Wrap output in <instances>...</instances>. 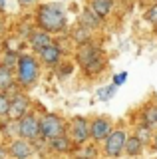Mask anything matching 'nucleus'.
Masks as SVG:
<instances>
[{
	"mask_svg": "<svg viewBox=\"0 0 157 159\" xmlns=\"http://www.w3.org/2000/svg\"><path fill=\"white\" fill-rule=\"evenodd\" d=\"M34 22L36 28L52 36L68 34V10L62 2H38L34 6Z\"/></svg>",
	"mask_w": 157,
	"mask_h": 159,
	"instance_id": "1",
	"label": "nucleus"
},
{
	"mask_svg": "<svg viewBox=\"0 0 157 159\" xmlns=\"http://www.w3.org/2000/svg\"><path fill=\"white\" fill-rule=\"evenodd\" d=\"M111 119L104 117V116H97L90 121V139L92 141H104V139L111 133Z\"/></svg>",
	"mask_w": 157,
	"mask_h": 159,
	"instance_id": "11",
	"label": "nucleus"
},
{
	"mask_svg": "<svg viewBox=\"0 0 157 159\" xmlns=\"http://www.w3.org/2000/svg\"><path fill=\"white\" fill-rule=\"evenodd\" d=\"M14 82H16L14 70H10V68H6V66L0 64V92H6Z\"/></svg>",
	"mask_w": 157,
	"mask_h": 159,
	"instance_id": "20",
	"label": "nucleus"
},
{
	"mask_svg": "<svg viewBox=\"0 0 157 159\" xmlns=\"http://www.w3.org/2000/svg\"><path fill=\"white\" fill-rule=\"evenodd\" d=\"M143 149V141H141L137 135H127V141H125V149L123 153H127L129 157H137Z\"/></svg>",
	"mask_w": 157,
	"mask_h": 159,
	"instance_id": "19",
	"label": "nucleus"
},
{
	"mask_svg": "<svg viewBox=\"0 0 157 159\" xmlns=\"http://www.w3.org/2000/svg\"><path fill=\"white\" fill-rule=\"evenodd\" d=\"M114 4L115 0H87V6L100 16L101 20H107L114 12Z\"/></svg>",
	"mask_w": 157,
	"mask_h": 159,
	"instance_id": "15",
	"label": "nucleus"
},
{
	"mask_svg": "<svg viewBox=\"0 0 157 159\" xmlns=\"http://www.w3.org/2000/svg\"><path fill=\"white\" fill-rule=\"evenodd\" d=\"M72 72H74V62H68V60H62V62L54 68V74H56V78H60V80L68 78Z\"/></svg>",
	"mask_w": 157,
	"mask_h": 159,
	"instance_id": "23",
	"label": "nucleus"
},
{
	"mask_svg": "<svg viewBox=\"0 0 157 159\" xmlns=\"http://www.w3.org/2000/svg\"><path fill=\"white\" fill-rule=\"evenodd\" d=\"M153 145H155V151H157V135H155V139H153Z\"/></svg>",
	"mask_w": 157,
	"mask_h": 159,
	"instance_id": "33",
	"label": "nucleus"
},
{
	"mask_svg": "<svg viewBox=\"0 0 157 159\" xmlns=\"http://www.w3.org/2000/svg\"><path fill=\"white\" fill-rule=\"evenodd\" d=\"M48 149H52L58 155H66V153H72L74 149H76V143L72 141V137L68 135V133H64V135L48 139Z\"/></svg>",
	"mask_w": 157,
	"mask_h": 159,
	"instance_id": "13",
	"label": "nucleus"
},
{
	"mask_svg": "<svg viewBox=\"0 0 157 159\" xmlns=\"http://www.w3.org/2000/svg\"><path fill=\"white\" fill-rule=\"evenodd\" d=\"M6 6H8V0H0V12H6Z\"/></svg>",
	"mask_w": 157,
	"mask_h": 159,
	"instance_id": "32",
	"label": "nucleus"
},
{
	"mask_svg": "<svg viewBox=\"0 0 157 159\" xmlns=\"http://www.w3.org/2000/svg\"><path fill=\"white\" fill-rule=\"evenodd\" d=\"M36 30V22H34V16H26L22 20H18L16 24V30H14V34H16L18 38H22L24 42H26L28 38H30V34Z\"/></svg>",
	"mask_w": 157,
	"mask_h": 159,
	"instance_id": "17",
	"label": "nucleus"
},
{
	"mask_svg": "<svg viewBox=\"0 0 157 159\" xmlns=\"http://www.w3.org/2000/svg\"><path fill=\"white\" fill-rule=\"evenodd\" d=\"M115 89H117V86H114V84H110V86H105V88H100L97 89V99L100 102H107V99H111L115 96Z\"/></svg>",
	"mask_w": 157,
	"mask_h": 159,
	"instance_id": "24",
	"label": "nucleus"
},
{
	"mask_svg": "<svg viewBox=\"0 0 157 159\" xmlns=\"http://www.w3.org/2000/svg\"><path fill=\"white\" fill-rule=\"evenodd\" d=\"M104 56V50H101L97 44L92 40V42H86V44H80L76 46V52H74V58H76V64L80 68L87 66L90 62H94L96 58Z\"/></svg>",
	"mask_w": 157,
	"mask_h": 159,
	"instance_id": "7",
	"label": "nucleus"
},
{
	"mask_svg": "<svg viewBox=\"0 0 157 159\" xmlns=\"http://www.w3.org/2000/svg\"><path fill=\"white\" fill-rule=\"evenodd\" d=\"M16 2L22 10H34V6H36L40 0H16Z\"/></svg>",
	"mask_w": 157,
	"mask_h": 159,
	"instance_id": "29",
	"label": "nucleus"
},
{
	"mask_svg": "<svg viewBox=\"0 0 157 159\" xmlns=\"http://www.w3.org/2000/svg\"><path fill=\"white\" fill-rule=\"evenodd\" d=\"M8 157L10 159H30L34 155V145L32 141L28 139H22V137H14L8 141Z\"/></svg>",
	"mask_w": 157,
	"mask_h": 159,
	"instance_id": "9",
	"label": "nucleus"
},
{
	"mask_svg": "<svg viewBox=\"0 0 157 159\" xmlns=\"http://www.w3.org/2000/svg\"><path fill=\"white\" fill-rule=\"evenodd\" d=\"M127 80V72H119L114 76V86H121V84H125Z\"/></svg>",
	"mask_w": 157,
	"mask_h": 159,
	"instance_id": "30",
	"label": "nucleus"
},
{
	"mask_svg": "<svg viewBox=\"0 0 157 159\" xmlns=\"http://www.w3.org/2000/svg\"><path fill=\"white\" fill-rule=\"evenodd\" d=\"M52 42H54V36L48 34V32H44V30H40V28H36L30 34V38L26 40V44H28V48H30L32 54H38L40 50H44L46 46H50Z\"/></svg>",
	"mask_w": 157,
	"mask_h": 159,
	"instance_id": "12",
	"label": "nucleus"
},
{
	"mask_svg": "<svg viewBox=\"0 0 157 159\" xmlns=\"http://www.w3.org/2000/svg\"><path fill=\"white\" fill-rule=\"evenodd\" d=\"M8 107H10V98L6 92H0V119L8 117Z\"/></svg>",
	"mask_w": 157,
	"mask_h": 159,
	"instance_id": "25",
	"label": "nucleus"
},
{
	"mask_svg": "<svg viewBox=\"0 0 157 159\" xmlns=\"http://www.w3.org/2000/svg\"><path fill=\"white\" fill-rule=\"evenodd\" d=\"M78 22L84 24V26H87L90 30H97V28L101 26V24H104V20H101V18L94 12V10H92V8L86 4L84 10L80 12V18H78Z\"/></svg>",
	"mask_w": 157,
	"mask_h": 159,
	"instance_id": "16",
	"label": "nucleus"
},
{
	"mask_svg": "<svg viewBox=\"0 0 157 159\" xmlns=\"http://www.w3.org/2000/svg\"><path fill=\"white\" fill-rule=\"evenodd\" d=\"M78 159H90V157H78Z\"/></svg>",
	"mask_w": 157,
	"mask_h": 159,
	"instance_id": "35",
	"label": "nucleus"
},
{
	"mask_svg": "<svg viewBox=\"0 0 157 159\" xmlns=\"http://www.w3.org/2000/svg\"><path fill=\"white\" fill-rule=\"evenodd\" d=\"M145 18H147V22H151L153 26H157V2H155L151 8H147V12H145Z\"/></svg>",
	"mask_w": 157,
	"mask_h": 159,
	"instance_id": "26",
	"label": "nucleus"
},
{
	"mask_svg": "<svg viewBox=\"0 0 157 159\" xmlns=\"http://www.w3.org/2000/svg\"><path fill=\"white\" fill-rule=\"evenodd\" d=\"M105 66H107V62H105V56H100V58H96L94 62H90L87 66H84V68H82V72H84L87 78H96V76H100V74L105 70Z\"/></svg>",
	"mask_w": 157,
	"mask_h": 159,
	"instance_id": "18",
	"label": "nucleus"
},
{
	"mask_svg": "<svg viewBox=\"0 0 157 159\" xmlns=\"http://www.w3.org/2000/svg\"><path fill=\"white\" fill-rule=\"evenodd\" d=\"M28 111H32V99L28 96L26 92L16 93L14 98H10V107H8V117L14 119V121H18L22 116H26Z\"/></svg>",
	"mask_w": 157,
	"mask_h": 159,
	"instance_id": "8",
	"label": "nucleus"
},
{
	"mask_svg": "<svg viewBox=\"0 0 157 159\" xmlns=\"http://www.w3.org/2000/svg\"><path fill=\"white\" fill-rule=\"evenodd\" d=\"M22 52H10V50H2L0 52V64L10 70H16V64H18V58H20Z\"/></svg>",
	"mask_w": 157,
	"mask_h": 159,
	"instance_id": "21",
	"label": "nucleus"
},
{
	"mask_svg": "<svg viewBox=\"0 0 157 159\" xmlns=\"http://www.w3.org/2000/svg\"><path fill=\"white\" fill-rule=\"evenodd\" d=\"M36 56H38V60H40L42 68H50V70H54V68H56L58 64L64 60V52H62V48L58 46L56 42H52L50 46H46L44 50H40Z\"/></svg>",
	"mask_w": 157,
	"mask_h": 159,
	"instance_id": "10",
	"label": "nucleus"
},
{
	"mask_svg": "<svg viewBox=\"0 0 157 159\" xmlns=\"http://www.w3.org/2000/svg\"><path fill=\"white\" fill-rule=\"evenodd\" d=\"M92 36H94V30H90L87 26L78 22L72 30H68V38L72 40L74 46H80V44H86V42H92Z\"/></svg>",
	"mask_w": 157,
	"mask_h": 159,
	"instance_id": "14",
	"label": "nucleus"
},
{
	"mask_svg": "<svg viewBox=\"0 0 157 159\" xmlns=\"http://www.w3.org/2000/svg\"><path fill=\"white\" fill-rule=\"evenodd\" d=\"M141 117H143V125H147L149 129H155L157 127V106H147L143 109V113H141Z\"/></svg>",
	"mask_w": 157,
	"mask_h": 159,
	"instance_id": "22",
	"label": "nucleus"
},
{
	"mask_svg": "<svg viewBox=\"0 0 157 159\" xmlns=\"http://www.w3.org/2000/svg\"><path fill=\"white\" fill-rule=\"evenodd\" d=\"M6 157H8V149H6V145L0 143V159H6Z\"/></svg>",
	"mask_w": 157,
	"mask_h": 159,
	"instance_id": "31",
	"label": "nucleus"
},
{
	"mask_svg": "<svg viewBox=\"0 0 157 159\" xmlns=\"http://www.w3.org/2000/svg\"><path fill=\"white\" fill-rule=\"evenodd\" d=\"M68 135L76 143V147H82L90 139V119L84 116H74L68 121Z\"/></svg>",
	"mask_w": 157,
	"mask_h": 159,
	"instance_id": "4",
	"label": "nucleus"
},
{
	"mask_svg": "<svg viewBox=\"0 0 157 159\" xmlns=\"http://www.w3.org/2000/svg\"><path fill=\"white\" fill-rule=\"evenodd\" d=\"M14 76H16V82L24 92L26 89H32L40 82V76H42V64L38 60L36 54L32 52H22L20 58H18V64H16V70H14Z\"/></svg>",
	"mask_w": 157,
	"mask_h": 159,
	"instance_id": "2",
	"label": "nucleus"
},
{
	"mask_svg": "<svg viewBox=\"0 0 157 159\" xmlns=\"http://www.w3.org/2000/svg\"><path fill=\"white\" fill-rule=\"evenodd\" d=\"M149 131H151V129L147 127V125H139V127H137V133H135V135H137V137L141 139V141L145 143L147 139H149Z\"/></svg>",
	"mask_w": 157,
	"mask_h": 159,
	"instance_id": "27",
	"label": "nucleus"
},
{
	"mask_svg": "<svg viewBox=\"0 0 157 159\" xmlns=\"http://www.w3.org/2000/svg\"><path fill=\"white\" fill-rule=\"evenodd\" d=\"M0 52H2V40H0Z\"/></svg>",
	"mask_w": 157,
	"mask_h": 159,
	"instance_id": "34",
	"label": "nucleus"
},
{
	"mask_svg": "<svg viewBox=\"0 0 157 159\" xmlns=\"http://www.w3.org/2000/svg\"><path fill=\"white\" fill-rule=\"evenodd\" d=\"M18 137L36 141L40 137V116L34 111H28L26 116L18 119Z\"/></svg>",
	"mask_w": 157,
	"mask_h": 159,
	"instance_id": "5",
	"label": "nucleus"
},
{
	"mask_svg": "<svg viewBox=\"0 0 157 159\" xmlns=\"http://www.w3.org/2000/svg\"><path fill=\"white\" fill-rule=\"evenodd\" d=\"M8 34V20L4 16V12H0V40Z\"/></svg>",
	"mask_w": 157,
	"mask_h": 159,
	"instance_id": "28",
	"label": "nucleus"
},
{
	"mask_svg": "<svg viewBox=\"0 0 157 159\" xmlns=\"http://www.w3.org/2000/svg\"><path fill=\"white\" fill-rule=\"evenodd\" d=\"M127 133L123 129H111V133L104 139V151L107 157H119L125 149Z\"/></svg>",
	"mask_w": 157,
	"mask_h": 159,
	"instance_id": "6",
	"label": "nucleus"
},
{
	"mask_svg": "<svg viewBox=\"0 0 157 159\" xmlns=\"http://www.w3.org/2000/svg\"><path fill=\"white\" fill-rule=\"evenodd\" d=\"M64 133H68V121L62 116H58L54 111L40 113V137L48 141V139L64 135Z\"/></svg>",
	"mask_w": 157,
	"mask_h": 159,
	"instance_id": "3",
	"label": "nucleus"
}]
</instances>
